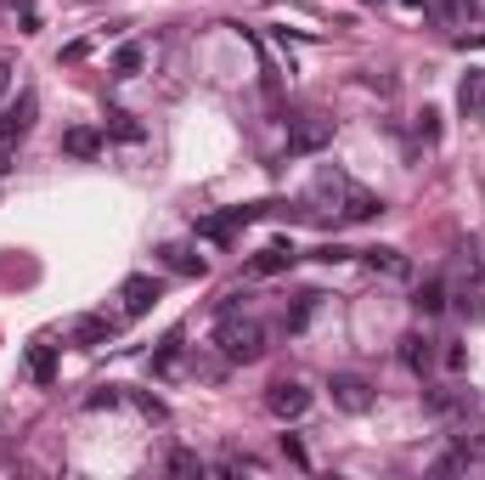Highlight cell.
<instances>
[{
	"instance_id": "cell-2",
	"label": "cell",
	"mask_w": 485,
	"mask_h": 480,
	"mask_svg": "<svg viewBox=\"0 0 485 480\" xmlns=\"http://www.w3.org/2000/svg\"><path fill=\"white\" fill-rule=\"evenodd\" d=\"M322 148H333V119L305 113V119H293V124H288V153H293V158L322 153Z\"/></svg>"
},
{
	"instance_id": "cell-20",
	"label": "cell",
	"mask_w": 485,
	"mask_h": 480,
	"mask_svg": "<svg viewBox=\"0 0 485 480\" xmlns=\"http://www.w3.org/2000/svg\"><path fill=\"white\" fill-rule=\"evenodd\" d=\"M0 6L23 17V34H40V12H34V0H0Z\"/></svg>"
},
{
	"instance_id": "cell-9",
	"label": "cell",
	"mask_w": 485,
	"mask_h": 480,
	"mask_svg": "<svg viewBox=\"0 0 485 480\" xmlns=\"http://www.w3.org/2000/svg\"><path fill=\"white\" fill-rule=\"evenodd\" d=\"M113 333H119L113 317H79V322H74V345H79V350H96V345H108Z\"/></svg>"
},
{
	"instance_id": "cell-15",
	"label": "cell",
	"mask_w": 485,
	"mask_h": 480,
	"mask_svg": "<svg viewBox=\"0 0 485 480\" xmlns=\"http://www.w3.org/2000/svg\"><path fill=\"white\" fill-rule=\"evenodd\" d=\"M457 113H463V119H480V113H485V86H480V74H469V79L457 86Z\"/></svg>"
},
{
	"instance_id": "cell-22",
	"label": "cell",
	"mask_w": 485,
	"mask_h": 480,
	"mask_svg": "<svg viewBox=\"0 0 485 480\" xmlns=\"http://www.w3.org/2000/svg\"><path fill=\"white\" fill-rule=\"evenodd\" d=\"M283 457H288V464H300V469H310V452H305L300 435H283Z\"/></svg>"
},
{
	"instance_id": "cell-11",
	"label": "cell",
	"mask_w": 485,
	"mask_h": 480,
	"mask_svg": "<svg viewBox=\"0 0 485 480\" xmlns=\"http://www.w3.org/2000/svg\"><path fill=\"white\" fill-rule=\"evenodd\" d=\"M62 153L96 158V153H102V131H91V124H74V131H62Z\"/></svg>"
},
{
	"instance_id": "cell-23",
	"label": "cell",
	"mask_w": 485,
	"mask_h": 480,
	"mask_svg": "<svg viewBox=\"0 0 485 480\" xmlns=\"http://www.w3.org/2000/svg\"><path fill=\"white\" fill-rule=\"evenodd\" d=\"M170 469L175 475H203V457L198 452H170Z\"/></svg>"
},
{
	"instance_id": "cell-3",
	"label": "cell",
	"mask_w": 485,
	"mask_h": 480,
	"mask_svg": "<svg viewBox=\"0 0 485 480\" xmlns=\"http://www.w3.org/2000/svg\"><path fill=\"white\" fill-rule=\"evenodd\" d=\"M333 407H339V412H355V419H362V412H373V402H378V395H373V385L362 379V373H333Z\"/></svg>"
},
{
	"instance_id": "cell-8",
	"label": "cell",
	"mask_w": 485,
	"mask_h": 480,
	"mask_svg": "<svg viewBox=\"0 0 485 480\" xmlns=\"http://www.w3.org/2000/svg\"><path fill=\"white\" fill-rule=\"evenodd\" d=\"M158 294H164V283H158V277H124V288H119L124 317H141V311H153Z\"/></svg>"
},
{
	"instance_id": "cell-25",
	"label": "cell",
	"mask_w": 485,
	"mask_h": 480,
	"mask_svg": "<svg viewBox=\"0 0 485 480\" xmlns=\"http://www.w3.org/2000/svg\"><path fill=\"white\" fill-rule=\"evenodd\" d=\"M457 46H463V51H480V46H485V23H474V29H463V34H457Z\"/></svg>"
},
{
	"instance_id": "cell-4",
	"label": "cell",
	"mask_w": 485,
	"mask_h": 480,
	"mask_svg": "<svg viewBox=\"0 0 485 480\" xmlns=\"http://www.w3.org/2000/svg\"><path fill=\"white\" fill-rule=\"evenodd\" d=\"M34 113H40V96H34V91H23L6 113H0V148H6V153H12L17 141H23V136L34 131Z\"/></svg>"
},
{
	"instance_id": "cell-26",
	"label": "cell",
	"mask_w": 485,
	"mask_h": 480,
	"mask_svg": "<svg viewBox=\"0 0 485 480\" xmlns=\"http://www.w3.org/2000/svg\"><path fill=\"white\" fill-rule=\"evenodd\" d=\"M85 407H91V412H102V407H119V390H113V385H108V390H96Z\"/></svg>"
},
{
	"instance_id": "cell-21",
	"label": "cell",
	"mask_w": 485,
	"mask_h": 480,
	"mask_svg": "<svg viewBox=\"0 0 485 480\" xmlns=\"http://www.w3.org/2000/svg\"><path fill=\"white\" fill-rule=\"evenodd\" d=\"M424 407L435 412V419H446V412H457V395H452V390H429V395H424Z\"/></svg>"
},
{
	"instance_id": "cell-16",
	"label": "cell",
	"mask_w": 485,
	"mask_h": 480,
	"mask_svg": "<svg viewBox=\"0 0 485 480\" xmlns=\"http://www.w3.org/2000/svg\"><path fill=\"white\" fill-rule=\"evenodd\" d=\"M400 362H407L412 373H429L435 350H429V340H424V333H407V340H400Z\"/></svg>"
},
{
	"instance_id": "cell-19",
	"label": "cell",
	"mask_w": 485,
	"mask_h": 480,
	"mask_svg": "<svg viewBox=\"0 0 485 480\" xmlns=\"http://www.w3.org/2000/svg\"><path fill=\"white\" fill-rule=\"evenodd\" d=\"M412 131H418V141H424V148H435V141H440V113H435V108H424Z\"/></svg>"
},
{
	"instance_id": "cell-6",
	"label": "cell",
	"mask_w": 485,
	"mask_h": 480,
	"mask_svg": "<svg viewBox=\"0 0 485 480\" xmlns=\"http://www.w3.org/2000/svg\"><path fill=\"white\" fill-rule=\"evenodd\" d=\"M378 215H384V198L367 193V186H350V181H345V193H339V221H345V226H367V221H378Z\"/></svg>"
},
{
	"instance_id": "cell-13",
	"label": "cell",
	"mask_w": 485,
	"mask_h": 480,
	"mask_svg": "<svg viewBox=\"0 0 485 480\" xmlns=\"http://www.w3.org/2000/svg\"><path fill=\"white\" fill-rule=\"evenodd\" d=\"M412 311H418V317H440V311H446V283H440V277L418 283V294H412Z\"/></svg>"
},
{
	"instance_id": "cell-30",
	"label": "cell",
	"mask_w": 485,
	"mask_h": 480,
	"mask_svg": "<svg viewBox=\"0 0 485 480\" xmlns=\"http://www.w3.org/2000/svg\"><path fill=\"white\" fill-rule=\"evenodd\" d=\"M6 74H12V62H6V57H0V96H6Z\"/></svg>"
},
{
	"instance_id": "cell-18",
	"label": "cell",
	"mask_w": 485,
	"mask_h": 480,
	"mask_svg": "<svg viewBox=\"0 0 485 480\" xmlns=\"http://www.w3.org/2000/svg\"><path fill=\"white\" fill-rule=\"evenodd\" d=\"M141 62H147V51L130 40V46H119V51H113V74H119V79H130V74H141Z\"/></svg>"
},
{
	"instance_id": "cell-1",
	"label": "cell",
	"mask_w": 485,
	"mask_h": 480,
	"mask_svg": "<svg viewBox=\"0 0 485 480\" xmlns=\"http://www.w3.org/2000/svg\"><path fill=\"white\" fill-rule=\"evenodd\" d=\"M215 345L226 350V362H260L265 357V328L255 317H220V333H215Z\"/></svg>"
},
{
	"instance_id": "cell-28",
	"label": "cell",
	"mask_w": 485,
	"mask_h": 480,
	"mask_svg": "<svg viewBox=\"0 0 485 480\" xmlns=\"http://www.w3.org/2000/svg\"><path fill=\"white\" fill-rule=\"evenodd\" d=\"M463 317H485V300L480 294H463Z\"/></svg>"
},
{
	"instance_id": "cell-7",
	"label": "cell",
	"mask_w": 485,
	"mask_h": 480,
	"mask_svg": "<svg viewBox=\"0 0 485 480\" xmlns=\"http://www.w3.org/2000/svg\"><path fill=\"white\" fill-rule=\"evenodd\" d=\"M362 266L373 271V277H395V283H407V277H412V260L400 255V249H390V243L362 249Z\"/></svg>"
},
{
	"instance_id": "cell-29",
	"label": "cell",
	"mask_w": 485,
	"mask_h": 480,
	"mask_svg": "<svg viewBox=\"0 0 485 480\" xmlns=\"http://www.w3.org/2000/svg\"><path fill=\"white\" fill-rule=\"evenodd\" d=\"M463 362H469V350H463V345H446V367H452V373H457V367H463Z\"/></svg>"
},
{
	"instance_id": "cell-27",
	"label": "cell",
	"mask_w": 485,
	"mask_h": 480,
	"mask_svg": "<svg viewBox=\"0 0 485 480\" xmlns=\"http://www.w3.org/2000/svg\"><path fill=\"white\" fill-rule=\"evenodd\" d=\"M316 260H322V266H339V260H350V249H339V243H328V249H316Z\"/></svg>"
},
{
	"instance_id": "cell-5",
	"label": "cell",
	"mask_w": 485,
	"mask_h": 480,
	"mask_svg": "<svg viewBox=\"0 0 485 480\" xmlns=\"http://www.w3.org/2000/svg\"><path fill=\"white\" fill-rule=\"evenodd\" d=\"M265 407H271V419L293 424V419H305V407H310V390H305L300 379H277V385L265 390Z\"/></svg>"
},
{
	"instance_id": "cell-32",
	"label": "cell",
	"mask_w": 485,
	"mask_h": 480,
	"mask_svg": "<svg viewBox=\"0 0 485 480\" xmlns=\"http://www.w3.org/2000/svg\"><path fill=\"white\" fill-rule=\"evenodd\" d=\"M480 86H485V74H480Z\"/></svg>"
},
{
	"instance_id": "cell-14",
	"label": "cell",
	"mask_w": 485,
	"mask_h": 480,
	"mask_svg": "<svg viewBox=\"0 0 485 480\" xmlns=\"http://www.w3.org/2000/svg\"><path fill=\"white\" fill-rule=\"evenodd\" d=\"M102 136H113V141H141V124H136V113L108 108V113H102Z\"/></svg>"
},
{
	"instance_id": "cell-24",
	"label": "cell",
	"mask_w": 485,
	"mask_h": 480,
	"mask_svg": "<svg viewBox=\"0 0 485 480\" xmlns=\"http://www.w3.org/2000/svg\"><path fill=\"white\" fill-rule=\"evenodd\" d=\"M457 17L463 23H485V0H457Z\"/></svg>"
},
{
	"instance_id": "cell-10",
	"label": "cell",
	"mask_w": 485,
	"mask_h": 480,
	"mask_svg": "<svg viewBox=\"0 0 485 480\" xmlns=\"http://www.w3.org/2000/svg\"><path fill=\"white\" fill-rule=\"evenodd\" d=\"M158 255H164V266H170L175 277H203V271H209L203 255H198V249H186V243H164Z\"/></svg>"
},
{
	"instance_id": "cell-12",
	"label": "cell",
	"mask_w": 485,
	"mask_h": 480,
	"mask_svg": "<svg viewBox=\"0 0 485 480\" xmlns=\"http://www.w3.org/2000/svg\"><path fill=\"white\" fill-rule=\"evenodd\" d=\"M288 266H293V249H288V243H271V249H260V255L248 260L255 277H277V271H288Z\"/></svg>"
},
{
	"instance_id": "cell-17",
	"label": "cell",
	"mask_w": 485,
	"mask_h": 480,
	"mask_svg": "<svg viewBox=\"0 0 485 480\" xmlns=\"http://www.w3.org/2000/svg\"><path fill=\"white\" fill-rule=\"evenodd\" d=\"M29 373H34L40 385H51V379H57V357H51V345H46V340H34V345H29Z\"/></svg>"
},
{
	"instance_id": "cell-31",
	"label": "cell",
	"mask_w": 485,
	"mask_h": 480,
	"mask_svg": "<svg viewBox=\"0 0 485 480\" xmlns=\"http://www.w3.org/2000/svg\"><path fill=\"white\" fill-rule=\"evenodd\" d=\"M367 6H384V0H367Z\"/></svg>"
}]
</instances>
